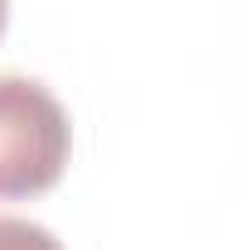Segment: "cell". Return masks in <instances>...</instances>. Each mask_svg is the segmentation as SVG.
Segmentation results:
<instances>
[{
	"label": "cell",
	"instance_id": "obj_1",
	"mask_svg": "<svg viewBox=\"0 0 246 250\" xmlns=\"http://www.w3.org/2000/svg\"><path fill=\"white\" fill-rule=\"evenodd\" d=\"M73 125L44 82L0 72V202L39 197L63 178Z\"/></svg>",
	"mask_w": 246,
	"mask_h": 250
},
{
	"label": "cell",
	"instance_id": "obj_2",
	"mask_svg": "<svg viewBox=\"0 0 246 250\" xmlns=\"http://www.w3.org/2000/svg\"><path fill=\"white\" fill-rule=\"evenodd\" d=\"M0 250H63V241L25 217H0Z\"/></svg>",
	"mask_w": 246,
	"mask_h": 250
},
{
	"label": "cell",
	"instance_id": "obj_3",
	"mask_svg": "<svg viewBox=\"0 0 246 250\" xmlns=\"http://www.w3.org/2000/svg\"><path fill=\"white\" fill-rule=\"evenodd\" d=\"M5 24H10V0H0V39H5Z\"/></svg>",
	"mask_w": 246,
	"mask_h": 250
}]
</instances>
